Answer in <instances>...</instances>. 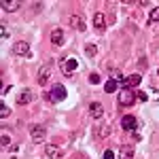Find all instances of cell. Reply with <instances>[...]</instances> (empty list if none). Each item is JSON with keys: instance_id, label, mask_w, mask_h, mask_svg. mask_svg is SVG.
<instances>
[{"instance_id": "4", "label": "cell", "mask_w": 159, "mask_h": 159, "mask_svg": "<svg viewBox=\"0 0 159 159\" xmlns=\"http://www.w3.org/2000/svg\"><path fill=\"white\" fill-rule=\"evenodd\" d=\"M30 136L34 142H45V136H47V129L43 125H32L30 127Z\"/></svg>"}, {"instance_id": "24", "label": "cell", "mask_w": 159, "mask_h": 159, "mask_svg": "<svg viewBox=\"0 0 159 159\" xmlns=\"http://www.w3.org/2000/svg\"><path fill=\"white\" fill-rule=\"evenodd\" d=\"M136 96H138V98L142 100V102H147V98H148V96L144 93V91H136Z\"/></svg>"}, {"instance_id": "16", "label": "cell", "mask_w": 159, "mask_h": 159, "mask_svg": "<svg viewBox=\"0 0 159 159\" xmlns=\"http://www.w3.org/2000/svg\"><path fill=\"white\" fill-rule=\"evenodd\" d=\"M93 25H96L98 30H102V28L106 25V19H104V15H102V13H96V15H93Z\"/></svg>"}, {"instance_id": "25", "label": "cell", "mask_w": 159, "mask_h": 159, "mask_svg": "<svg viewBox=\"0 0 159 159\" xmlns=\"http://www.w3.org/2000/svg\"><path fill=\"white\" fill-rule=\"evenodd\" d=\"M87 53H89V55H93V53H96V47H93V45H89V47H87Z\"/></svg>"}, {"instance_id": "20", "label": "cell", "mask_w": 159, "mask_h": 159, "mask_svg": "<svg viewBox=\"0 0 159 159\" xmlns=\"http://www.w3.org/2000/svg\"><path fill=\"white\" fill-rule=\"evenodd\" d=\"M110 79H115V81H117L119 85H121L123 81H125V76H123L121 72H117V70H112V74H110Z\"/></svg>"}, {"instance_id": "21", "label": "cell", "mask_w": 159, "mask_h": 159, "mask_svg": "<svg viewBox=\"0 0 159 159\" xmlns=\"http://www.w3.org/2000/svg\"><path fill=\"white\" fill-rule=\"evenodd\" d=\"M96 134H98V136H108L110 129H108V127H98V129H96Z\"/></svg>"}, {"instance_id": "22", "label": "cell", "mask_w": 159, "mask_h": 159, "mask_svg": "<svg viewBox=\"0 0 159 159\" xmlns=\"http://www.w3.org/2000/svg\"><path fill=\"white\" fill-rule=\"evenodd\" d=\"M89 81H91L93 85H98V83L102 81V79H100V74H96V72H93V74H89Z\"/></svg>"}, {"instance_id": "15", "label": "cell", "mask_w": 159, "mask_h": 159, "mask_svg": "<svg viewBox=\"0 0 159 159\" xmlns=\"http://www.w3.org/2000/svg\"><path fill=\"white\" fill-rule=\"evenodd\" d=\"M134 157V148L132 147H121L119 151V159H132Z\"/></svg>"}, {"instance_id": "13", "label": "cell", "mask_w": 159, "mask_h": 159, "mask_svg": "<svg viewBox=\"0 0 159 159\" xmlns=\"http://www.w3.org/2000/svg\"><path fill=\"white\" fill-rule=\"evenodd\" d=\"M70 25H72L74 30H79V32H83V30L87 28L85 21H83V19H81L79 15H72V17H70Z\"/></svg>"}, {"instance_id": "18", "label": "cell", "mask_w": 159, "mask_h": 159, "mask_svg": "<svg viewBox=\"0 0 159 159\" xmlns=\"http://www.w3.org/2000/svg\"><path fill=\"white\" fill-rule=\"evenodd\" d=\"M157 21H159V7H155L148 15V24H157Z\"/></svg>"}, {"instance_id": "11", "label": "cell", "mask_w": 159, "mask_h": 159, "mask_svg": "<svg viewBox=\"0 0 159 159\" xmlns=\"http://www.w3.org/2000/svg\"><path fill=\"white\" fill-rule=\"evenodd\" d=\"M45 153H47L49 159H61V151H60V147H55V144H47V147H45Z\"/></svg>"}, {"instance_id": "23", "label": "cell", "mask_w": 159, "mask_h": 159, "mask_svg": "<svg viewBox=\"0 0 159 159\" xmlns=\"http://www.w3.org/2000/svg\"><path fill=\"white\" fill-rule=\"evenodd\" d=\"M102 159H115V153H112V151H104V155H102Z\"/></svg>"}, {"instance_id": "1", "label": "cell", "mask_w": 159, "mask_h": 159, "mask_svg": "<svg viewBox=\"0 0 159 159\" xmlns=\"http://www.w3.org/2000/svg\"><path fill=\"white\" fill-rule=\"evenodd\" d=\"M136 91H132V89H121L119 91V98H117V104H119V108H129L132 104L136 102Z\"/></svg>"}, {"instance_id": "17", "label": "cell", "mask_w": 159, "mask_h": 159, "mask_svg": "<svg viewBox=\"0 0 159 159\" xmlns=\"http://www.w3.org/2000/svg\"><path fill=\"white\" fill-rule=\"evenodd\" d=\"M119 83H117V81H115V79H108V81H106V85H104V91H108V93H112V91H117V89H119Z\"/></svg>"}, {"instance_id": "19", "label": "cell", "mask_w": 159, "mask_h": 159, "mask_svg": "<svg viewBox=\"0 0 159 159\" xmlns=\"http://www.w3.org/2000/svg\"><path fill=\"white\" fill-rule=\"evenodd\" d=\"M9 115H11V108H9L7 104H0V117H2V119H7Z\"/></svg>"}, {"instance_id": "7", "label": "cell", "mask_w": 159, "mask_h": 159, "mask_svg": "<svg viewBox=\"0 0 159 159\" xmlns=\"http://www.w3.org/2000/svg\"><path fill=\"white\" fill-rule=\"evenodd\" d=\"M140 81H142L140 74H129V76H125V81L121 83V89H132V87L140 85Z\"/></svg>"}, {"instance_id": "5", "label": "cell", "mask_w": 159, "mask_h": 159, "mask_svg": "<svg viewBox=\"0 0 159 159\" xmlns=\"http://www.w3.org/2000/svg\"><path fill=\"white\" fill-rule=\"evenodd\" d=\"M121 127L125 132H134L136 127H138V119H136L134 115H125V117H121Z\"/></svg>"}, {"instance_id": "12", "label": "cell", "mask_w": 159, "mask_h": 159, "mask_svg": "<svg viewBox=\"0 0 159 159\" xmlns=\"http://www.w3.org/2000/svg\"><path fill=\"white\" fill-rule=\"evenodd\" d=\"M49 74H51V68H49V66H43V68H40V72H38V85H47Z\"/></svg>"}, {"instance_id": "14", "label": "cell", "mask_w": 159, "mask_h": 159, "mask_svg": "<svg viewBox=\"0 0 159 159\" xmlns=\"http://www.w3.org/2000/svg\"><path fill=\"white\" fill-rule=\"evenodd\" d=\"M0 7H2L7 13H13V11H17V9H19V2H17V0H2V4H0Z\"/></svg>"}, {"instance_id": "10", "label": "cell", "mask_w": 159, "mask_h": 159, "mask_svg": "<svg viewBox=\"0 0 159 159\" xmlns=\"http://www.w3.org/2000/svg\"><path fill=\"white\" fill-rule=\"evenodd\" d=\"M32 98H34V93H32L30 89H24V91L17 96V104H19V106H25V104L32 102Z\"/></svg>"}, {"instance_id": "8", "label": "cell", "mask_w": 159, "mask_h": 159, "mask_svg": "<svg viewBox=\"0 0 159 159\" xmlns=\"http://www.w3.org/2000/svg\"><path fill=\"white\" fill-rule=\"evenodd\" d=\"M102 115H104V106H102L100 102H91V104H89V117H91V119H100Z\"/></svg>"}, {"instance_id": "6", "label": "cell", "mask_w": 159, "mask_h": 159, "mask_svg": "<svg viewBox=\"0 0 159 159\" xmlns=\"http://www.w3.org/2000/svg\"><path fill=\"white\" fill-rule=\"evenodd\" d=\"M76 68H79V61L74 60V57H66V60H64V64H61V70H64V74H66V76H70Z\"/></svg>"}, {"instance_id": "26", "label": "cell", "mask_w": 159, "mask_h": 159, "mask_svg": "<svg viewBox=\"0 0 159 159\" xmlns=\"http://www.w3.org/2000/svg\"><path fill=\"white\" fill-rule=\"evenodd\" d=\"M9 142H11V140H9V136H7V134H2V144H4V147H7V144H9Z\"/></svg>"}, {"instance_id": "3", "label": "cell", "mask_w": 159, "mask_h": 159, "mask_svg": "<svg viewBox=\"0 0 159 159\" xmlns=\"http://www.w3.org/2000/svg\"><path fill=\"white\" fill-rule=\"evenodd\" d=\"M11 53L17 55V57H30V45H28L25 40H17L11 47Z\"/></svg>"}, {"instance_id": "2", "label": "cell", "mask_w": 159, "mask_h": 159, "mask_svg": "<svg viewBox=\"0 0 159 159\" xmlns=\"http://www.w3.org/2000/svg\"><path fill=\"white\" fill-rule=\"evenodd\" d=\"M66 96H68V91H66V87L60 85V83H55V85L51 87L49 91V100L55 104V102H61V100H66Z\"/></svg>"}, {"instance_id": "9", "label": "cell", "mask_w": 159, "mask_h": 159, "mask_svg": "<svg viewBox=\"0 0 159 159\" xmlns=\"http://www.w3.org/2000/svg\"><path fill=\"white\" fill-rule=\"evenodd\" d=\"M51 43L55 45V47H61L66 40H64V30L61 28H55L53 32H51Z\"/></svg>"}]
</instances>
